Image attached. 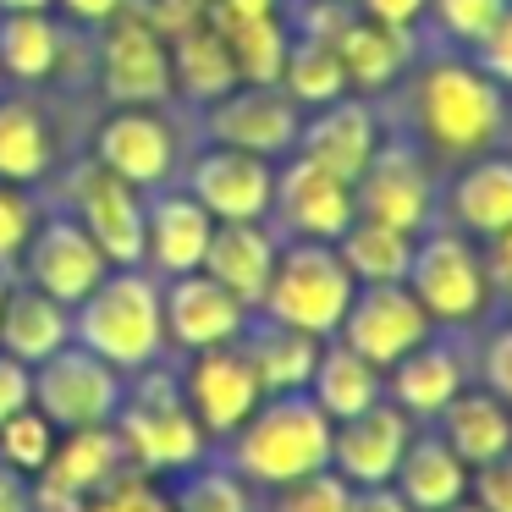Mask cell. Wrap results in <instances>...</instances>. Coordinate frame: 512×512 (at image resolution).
Masks as SVG:
<instances>
[{"mask_svg": "<svg viewBox=\"0 0 512 512\" xmlns=\"http://www.w3.org/2000/svg\"><path fill=\"white\" fill-rule=\"evenodd\" d=\"M380 116L369 111V100L358 94H342V100L320 105V111H303V127H298V149L292 155L325 166L331 177L353 182L358 171L369 166V155L380 149Z\"/></svg>", "mask_w": 512, "mask_h": 512, "instance_id": "22", "label": "cell"}, {"mask_svg": "<svg viewBox=\"0 0 512 512\" xmlns=\"http://www.w3.org/2000/svg\"><path fill=\"white\" fill-rule=\"evenodd\" d=\"M28 402H34V369L0 353V419H12L17 408H28Z\"/></svg>", "mask_w": 512, "mask_h": 512, "instance_id": "49", "label": "cell"}, {"mask_svg": "<svg viewBox=\"0 0 512 512\" xmlns=\"http://www.w3.org/2000/svg\"><path fill=\"white\" fill-rule=\"evenodd\" d=\"M336 254H342L347 276H353L358 287H386V281H408L413 237L397 232V226H380V221L353 215V226L336 237Z\"/></svg>", "mask_w": 512, "mask_h": 512, "instance_id": "35", "label": "cell"}, {"mask_svg": "<svg viewBox=\"0 0 512 512\" xmlns=\"http://www.w3.org/2000/svg\"><path fill=\"white\" fill-rule=\"evenodd\" d=\"M215 237V215L188 188H155L144 193V270L160 281L204 270V248Z\"/></svg>", "mask_w": 512, "mask_h": 512, "instance_id": "20", "label": "cell"}, {"mask_svg": "<svg viewBox=\"0 0 512 512\" xmlns=\"http://www.w3.org/2000/svg\"><path fill=\"white\" fill-rule=\"evenodd\" d=\"M105 254L94 248V237L78 226V215H56V221H39L34 237L23 248V281L39 292H50L56 303L78 309L105 276Z\"/></svg>", "mask_w": 512, "mask_h": 512, "instance_id": "18", "label": "cell"}, {"mask_svg": "<svg viewBox=\"0 0 512 512\" xmlns=\"http://www.w3.org/2000/svg\"><path fill=\"white\" fill-rule=\"evenodd\" d=\"M276 89L287 94L298 111H320V105H331V100H342V94H353V89H347V72H342V56H336V45H331V39H314V34H292Z\"/></svg>", "mask_w": 512, "mask_h": 512, "instance_id": "37", "label": "cell"}, {"mask_svg": "<svg viewBox=\"0 0 512 512\" xmlns=\"http://www.w3.org/2000/svg\"><path fill=\"white\" fill-rule=\"evenodd\" d=\"M276 248H281V232L265 221H215V237L204 248V270L226 292H237L248 309H259L265 281L276 270Z\"/></svg>", "mask_w": 512, "mask_h": 512, "instance_id": "26", "label": "cell"}, {"mask_svg": "<svg viewBox=\"0 0 512 512\" xmlns=\"http://www.w3.org/2000/svg\"><path fill=\"white\" fill-rule=\"evenodd\" d=\"M468 479H474V468H468L441 435L413 430L391 485L402 490V501H408L413 512H446V507H457V501H468Z\"/></svg>", "mask_w": 512, "mask_h": 512, "instance_id": "29", "label": "cell"}, {"mask_svg": "<svg viewBox=\"0 0 512 512\" xmlns=\"http://www.w3.org/2000/svg\"><path fill=\"white\" fill-rule=\"evenodd\" d=\"M210 17V12H204ZM221 28L226 50H232V67L237 83H276L281 78V61H287L292 45V23L281 12H259V17H210Z\"/></svg>", "mask_w": 512, "mask_h": 512, "instance_id": "34", "label": "cell"}, {"mask_svg": "<svg viewBox=\"0 0 512 512\" xmlns=\"http://www.w3.org/2000/svg\"><path fill=\"white\" fill-rule=\"evenodd\" d=\"M474 61L485 78H496L501 89H512V0L501 6V17L485 28V39L474 45Z\"/></svg>", "mask_w": 512, "mask_h": 512, "instance_id": "44", "label": "cell"}, {"mask_svg": "<svg viewBox=\"0 0 512 512\" xmlns=\"http://www.w3.org/2000/svg\"><path fill=\"white\" fill-rule=\"evenodd\" d=\"M72 210L105 254V265H144V193L138 188L89 160L72 171Z\"/></svg>", "mask_w": 512, "mask_h": 512, "instance_id": "17", "label": "cell"}, {"mask_svg": "<svg viewBox=\"0 0 512 512\" xmlns=\"http://www.w3.org/2000/svg\"><path fill=\"white\" fill-rule=\"evenodd\" d=\"M479 265H485L490 292L512 298V226H501V232L479 237Z\"/></svg>", "mask_w": 512, "mask_h": 512, "instance_id": "48", "label": "cell"}, {"mask_svg": "<svg viewBox=\"0 0 512 512\" xmlns=\"http://www.w3.org/2000/svg\"><path fill=\"white\" fill-rule=\"evenodd\" d=\"M78 512H171V496L138 468H122L105 490H94Z\"/></svg>", "mask_w": 512, "mask_h": 512, "instance_id": "41", "label": "cell"}, {"mask_svg": "<svg viewBox=\"0 0 512 512\" xmlns=\"http://www.w3.org/2000/svg\"><path fill=\"white\" fill-rule=\"evenodd\" d=\"M34 226H39V210L28 199V188L0 182V270H12V259H23Z\"/></svg>", "mask_w": 512, "mask_h": 512, "instance_id": "43", "label": "cell"}, {"mask_svg": "<svg viewBox=\"0 0 512 512\" xmlns=\"http://www.w3.org/2000/svg\"><path fill=\"white\" fill-rule=\"evenodd\" d=\"M188 193L215 215V221H270V199H276V160L248 155V149L210 144L188 166Z\"/></svg>", "mask_w": 512, "mask_h": 512, "instance_id": "19", "label": "cell"}, {"mask_svg": "<svg viewBox=\"0 0 512 512\" xmlns=\"http://www.w3.org/2000/svg\"><path fill=\"white\" fill-rule=\"evenodd\" d=\"M210 17H259V12H281V0H204Z\"/></svg>", "mask_w": 512, "mask_h": 512, "instance_id": "54", "label": "cell"}, {"mask_svg": "<svg viewBox=\"0 0 512 512\" xmlns=\"http://www.w3.org/2000/svg\"><path fill=\"white\" fill-rule=\"evenodd\" d=\"M6 281H12V270H0V298H6Z\"/></svg>", "mask_w": 512, "mask_h": 512, "instance_id": "57", "label": "cell"}, {"mask_svg": "<svg viewBox=\"0 0 512 512\" xmlns=\"http://www.w3.org/2000/svg\"><path fill=\"white\" fill-rule=\"evenodd\" d=\"M0 512H39L34 479L17 474V468H6V463H0Z\"/></svg>", "mask_w": 512, "mask_h": 512, "instance_id": "51", "label": "cell"}, {"mask_svg": "<svg viewBox=\"0 0 512 512\" xmlns=\"http://www.w3.org/2000/svg\"><path fill=\"white\" fill-rule=\"evenodd\" d=\"M347 507H353V485L336 468H314L303 479H287L265 501V512H347Z\"/></svg>", "mask_w": 512, "mask_h": 512, "instance_id": "40", "label": "cell"}, {"mask_svg": "<svg viewBox=\"0 0 512 512\" xmlns=\"http://www.w3.org/2000/svg\"><path fill=\"white\" fill-rule=\"evenodd\" d=\"M160 309H166V347H182V353L232 347L254 325V309L237 292H226L210 270L160 281Z\"/></svg>", "mask_w": 512, "mask_h": 512, "instance_id": "13", "label": "cell"}, {"mask_svg": "<svg viewBox=\"0 0 512 512\" xmlns=\"http://www.w3.org/2000/svg\"><path fill=\"white\" fill-rule=\"evenodd\" d=\"M116 441L127 452V468L160 479V474H182V468L210 457V435L193 419V408L182 402V380L177 369L149 364L138 375H127V397L116 408Z\"/></svg>", "mask_w": 512, "mask_h": 512, "instance_id": "4", "label": "cell"}, {"mask_svg": "<svg viewBox=\"0 0 512 512\" xmlns=\"http://www.w3.org/2000/svg\"><path fill=\"white\" fill-rule=\"evenodd\" d=\"M353 17V0H303L298 17H292V34H314V39H336Z\"/></svg>", "mask_w": 512, "mask_h": 512, "instance_id": "47", "label": "cell"}, {"mask_svg": "<svg viewBox=\"0 0 512 512\" xmlns=\"http://www.w3.org/2000/svg\"><path fill=\"white\" fill-rule=\"evenodd\" d=\"M441 204H446V226L474 237V243L512 226V155L507 149H485L474 160H457V177Z\"/></svg>", "mask_w": 512, "mask_h": 512, "instance_id": "23", "label": "cell"}, {"mask_svg": "<svg viewBox=\"0 0 512 512\" xmlns=\"http://www.w3.org/2000/svg\"><path fill=\"white\" fill-rule=\"evenodd\" d=\"M127 468V452L116 441V424H83V430H61L50 463L34 479L39 512H78L94 490H105Z\"/></svg>", "mask_w": 512, "mask_h": 512, "instance_id": "15", "label": "cell"}, {"mask_svg": "<svg viewBox=\"0 0 512 512\" xmlns=\"http://www.w3.org/2000/svg\"><path fill=\"white\" fill-rule=\"evenodd\" d=\"M331 45L342 56V72H347V89L353 94H386L413 67V28H386L358 12L347 17V28Z\"/></svg>", "mask_w": 512, "mask_h": 512, "instance_id": "28", "label": "cell"}, {"mask_svg": "<svg viewBox=\"0 0 512 512\" xmlns=\"http://www.w3.org/2000/svg\"><path fill=\"white\" fill-rule=\"evenodd\" d=\"M67 342H72V309L67 303H56L50 292L28 287V281H6V298H0V353L28 364V369H39Z\"/></svg>", "mask_w": 512, "mask_h": 512, "instance_id": "25", "label": "cell"}, {"mask_svg": "<svg viewBox=\"0 0 512 512\" xmlns=\"http://www.w3.org/2000/svg\"><path fill=\"white\" fill-rule=\"evenodd\" d=\"M56 166L50 122L28 94H0V182L12 188H39Z\"/></svg>", "mask_w": 512, "mask_h": 512, "instance_id": "32", "label": "cell"}, {"mask_svg": "<svg viewBox=\"0 0 512 512\" xmlns=\"http://www.w3.org/2000/svg\"><path fill=\"white\" fill-rule=\"evenodd\" d=\"M56 0H0V12H50Z\"/></svg>", "mask_w": 512, "mask_h": 512, "instance_id": "55", "label": "cell"}, {"mask_svg": "<svg viewBox=\"0 0 512 512\" xmlns=\"http://www.w3.org/2000/svg\"><path fill=\"white\" fill-rule=\"evenodd\" d=\"M100 89L111 94V105H166V100H177L166 34L149 28L133 6H127L122 17H111L105 34H100Z\"/></svg>", "mask_w": 512, "mask_h": 512, "instance_id": "10", "label": "cell"}, {"mask_svg": "<svg viewBox=\"0 0 512 512\" xmlns=\"http://www.w3.org/2000/svg\"><path fill=\"white\" fill-rule=\"evenodd\" d=\"M56 441H61V430L34 408V402L17 408L12 419H0V463L17 468V474H28V479H39V468L50 463Z\"/></svg>", "mask_w": 512, "mask_h": 512, "instance_id": "39", "label": "cell"}, {"mask_svg": "<svg viewBox=\"0 0 512 512\" xmlns=\"http://www.w3.org/2000/svg\"><path fill=\"white\" fill-rule=\"evenodd\" d=\"M94 166L122 177L127 188L155 193L177 171V133L160 116V105H116L94 127Z\"/></svg>", "mask_w": 512, "mask_h": 512, "instance_id": "9", "label": "cell"}, {"mask_svg": "<svg viewBox=\"0 0 512 512\" xmlns=\"http://www.w3.org/2000/svg\"><path fill=\"white\" fill-rule=\"evenodd\" d=\"M501 6H507V0H430L424 17H430L452 45H479L485 28L501 17Z\"/></svg>", "mask_w": 512, "mask_h": 512, "instance_id": "42", "label": "cell"}, {"mask_svg": "<svg viewBox=\"0 0 512 512\" xmlns=\"http://www.w3.org/2000/svg\"><path fill=\"white\" fill-rule=\"evenodd\" d=\"M61 12L72 17V23H89V28H105L111 17H122L133 0H56Z\"/></svg>", "mask_w": 512, "mask_h": 512, "instance_id": "52", "label": "cell"}, {"mask_svg": "<svg viewBox=\"0 0 512 512\" xmlns=\"http://www.w3.org/2000/svg\"><path fill=\"white\" fill-rule=\"evenodd\" d=\"M347 512H413V507L402 501L397 485H353V507Z\"/></svg>", "mask_w": 512, "mask_h": 512, "instance_id": "53", "label": "cell"}, {"mask_svg": "<svg viewBox=\"0 0 512 512\" xmlns=\"http://www.w3.org/2000/svg\"><path fill=\"white\" fill-rule=\"evenodd\" d=\"M177 380H182V402L193 408V419L204 424L210 441H226V435H232L237 424L265 402V391H259V375H254V364H248L243 342L188 353V364H182Z\"/></svg>", "mask_w": 512, "mask_h": 512, "instance_id": "14", "label": "cell"}, {"mask_svg": "<svg viewBox=\"0 0 512 512\" xmlns=\"http://www.w3.org/2000/svg\"><path fill=\"white\" fill-rule=\"evenodd\" d=\"M309 402L325 413L331 424L353 419V413L375 408L380 397H386V375H380L369 358H358L347 342H320V358H314V375H309Z\"/></svg>", "mask_w": 512, "mask_h": 512, "instance_id": "31", "label": "cell"}, {"mask_svg": "<svg viewBox=\"0 0 512 512\" xmlns=\"http://www.w3.org/2000/svg\"><path fill=\"white\" fill-rule=\"evenodd\" d=\"M424 6H430V0H353L358 17L386 23V28H419L424 23Z\"/></svg>", "mask_w": 512, "mask_h": 512, "instance_id": "50", "label": "cell"}, {"mask_svg": "<svg viewBox=\"0 0 512 512\" xmlns=\"http://www.w3.org/2000/svg\"><path fill=\"white\" fill-rule=\"evenodd\" d=\"M127 397V375L111 369L83 342H67L34 369V408L56 430H83V424H111Z\"/></svg>", "mask_w": 512, "mask_h": 512, "instance_id": "8", "label": "cell"}, {"mask_svg": "<svg viewBox=\"0 0 512 512\" xmlns=\"http://www.w3.org/2000/svg\"><path fill=\"white\" fill-rule=\"evenodd\" d=\"M435 325L419 309V298L408 292V281H386V287H358L347 303L342 325H336V342H347L358 358L386 375L402 353H413L419 342H430Z\"/></svg>", "mask_w": 512, "mask_h": 512, "instance_id": "11", "label": "cell"}, {"mask_svg": "<svg viewBox=\"0 0 512 512\" xmlns=\"http://www.w3.org/2000/svg\"><path fill=\"white\" fill-rule=\"evenodd\" d=\"M243 353L259 375V391L265 397H287V391H303L314 375V358H320V342L303 331H287V325H248L243 331Z\"/></svg>", "mask_w": 512, "mask_h": 512, "instance_id": "33", "label": "cell"}, {"mask_svg": "<svg viewBox=\"0 0 512 512\" xmlns=\"http://www.w3.org/2000/svg\"><path fill=\"white\" fill-rule=\"evenodd\" d=\"M61 67V28L50 12H0V78L45 83Z\"/></svg>", "mask_w": 512, "mask_h": 512, "instance_id": "36", "label": "cell"}, {"mask_svg": "<svg viewBox=\"0 0 512 512\" xmlns=\"http://www.w3.org/2000/svg\"><path fill=\"white\" fill-rule=\"evenodd\" d=\"M408 292L430 325H479L490 309V281L479 265L474 237L452 232V226H430L413 237V265H408Z\"/></svg>", "mask_w": 512, "mask_h": 512, "instance_id": "6", "label": "cell"}, {"mask_svg": "<svg viewBox=\"0 0 512 512\" xmlns=\"http://www.w3.org/2000/svg\"><path fill=\"white\" fill-rule=\"evenodd\" d=\"M72 342L100 353L111 369H138L166 358V309H160V276L144 265H111L100 287L72 309Z\"/></svg>", "mask_w": 512, "mask_h": 512, "instance_id": "2", "label": "cell"}, {"mask_svg": "<svg viewBox=\"0 0 512 512\" xmlns=\"http://www.w3.org/2000/svg\"><path fill=\"white\" fill-rule=\"evenodd\" d=\"M298 127H303V111L276 83H237L232 94L204 105L210 144L248 149V155H265V160H287L298 149Z\"/></svg>", "mask_w": 512, "mask_h": 512, "instance_id": "12", "label": "cell"}, {"mask_svg": "<svg viewBox=\"0 0 512 512\" xmlns=\"http://www.w3.org/2000/svg\"><path fill=\"white\" fill-rule=\"evenodd\" d=\"M479 386L496 391L501 402L512 408V325L485 336V353H479Z\"/></svg>", "mask_w": 512, "mask_h": 512, "instance_id": "45", "label": "cell"}, {"mask_svg": "<svg viewBox=\"0 0 512 512\" xmlns=\"http://www.w3.org/2000/svg\"><path fill=\"white\" fill-rule=\"evenodd\" d=\"M331 430L336 424L309 402V391L265 397L226 435V463L254 490H276L287 479L314 474V468H331Z\"/></svg>", "mask_w": 512, "mask_h": 512, "instance_id": "3", "label": "cell"}, {"mask_svg": "<svg viewBox=\"0 0 512 512\" xmlns=\"http://www.w3.org/2000/svg\"><path fill=\"white\" fill-rule=\"evenodd\" d=\"M171 512H259L254 501V485H248L243 474H237L232 463H193L182 468V474H171Z\"/></svg>", "mask_w": 512, "mask_h": 512, "instance_id": "38", "label": "cell"}, {"mask_svg": "<svg viewBox=\"0 0 512 512\" xmlns=\"http://www.w3.org/2000/svg\"><path fill=\"white\" fill-rule=\"evenodd\" d=\"M463 386H468V358L452 342H435V336L386 369V402H397L413 424H430Z\"/></svg>", "mask_w": 512, "mask_h": 512, "instance_id": "24", "label": "cell"}, {"mask_svg": "<svg viewBox=\"0 0 512 512\" xmlns=\"http://www.w3.org/2000/svg\"><path fill=\"white\" fill-rule=\"evenodd\" d=\"M413 122L424 144L446 160H474L507 133V89L479 72V61L435 56L413 72Z\"/></svg>", "mask_w": 512, "mask_h": 512, "instance_id": "1", "label": "cell"}, {"mask_svg": "<svg viewBox=\"0 0 512 512\" xmlns=\"http://www.w3.org/2000/svg\"><path fill=\"white\" fill-rule=\"evenodd\" d=\"M468 496H474L485 512H512V452H501L496 463L474 468V479H468Z\"/></svg>", "mask_w": 512, "mask_h": 512, "instance_id": "46", "label": "cell"}, {"mask_svg": "<svg viewBox=\"0 0 512 512\" xmlns=\"http://www.w3.org/2000/svg\"><path fill=\"white\" fill-rule=\"evenodd\" d=\"M358 281L347 276L336 243H303V237H287L276 248V270L265 281V298H259V320L287 325V331H303L314 342H331L336 325H342L347 303H353Z\"/></svg>", "mask_w": 512, "mask_h": 512, "instance_id": "5", "label": "cell"}, {"mask_svg": "<svg viewBox=\"0 0 512 512\" xmlns=\"http://www.w3.org/2000/svg\"><path fill=\"white\" fill-rule=\"evenodd\" d=\"M430 430L441 435L468 468H485V463H496L501 452H512V408L485 386H463L430 419Z\"/></svg>", "mask_w": 512, "mask_h": 512, "instance_id": "27", "label": "cell"}, {"mask_svg": "<svg viewBox=\"0 0 512 512\" xmlns=\"http://www.w3.org/2000/svg\"><path fill=\"white\" fill-rule=\"evenodd\" d=\"M0 83H6V78H0Z\"/></svg>", "mask_w": 512, "mask_h": 512, "instance_id": "58", "label": "cell"}, {"mask_svg": "<svg viewBox=\"0 0 512 512\" xmlns=\"http://www.w3.org/2000/svg\"><path fill=\"white\" fill-rule=\"evenodd\" d=\"M353 210L364 221L397 226L408 237L430 232L435 210H441V193H435V177H430L419 149L402 144V138H380L369 166L353 177Z\"/></svg>", "mask_w": 512, "mask_h": 512, "instance_id": "7", "label": "cell"}, {"mask_svg": "<svg viewBox=\"0 0 512 512\" xmlns=\"http://www.w3.org/2000/svg\"><path fill=\"white\" fill-rule=\"evenodd\" d=\"M413 430H419V424H413L397 402L380 397L375 408L353 413V419H342L331 430V468L347 485H391Z\"/></svg>", "mask_w": 512, "mask_h": 512, "instance_id": "21", "label": "cell"}, {"mask_svg": "<svg viewBox=\"0 0 512 512\" xmlns=\"http://www.w3.org/2000/svg\"><path fill=\"white\" fill-rule=\"evenodd\" d=\"M446 512H485V507H479V501L468 496V501H457V507H446Z\"/></svg>", "mask_w": 512, "mask_h": 512, "instance_id": "56", "label": "cell"}, {"mask_svg": "<svg viewBox=\"0 0 512 512\" xmlns=\"http://www.w3.org/2000/svg\"><path fill=\"white\" fill-rule=\"evenodd\" d=\"M270 215L281 221L287 237H303V243H336V237L353 226V182L331 177L325 166L303 155H287L276 166V199H270Z\"/></svg>", "mask_w": 512, "mask_h": 512, "instance_id": "16", "label": "cell"}, {"mask_svg": "<svg viewBox=\"0 0 512 512\" xmlns=\"http://www.w3.org/2000/svg\"><path fill=\"white\" fill-rule=\"evenodd\" d=\"M171 45V89L193 105H215L221 94L237 89V67H232V50H226L221 28L210 17H193L188 28L166 39Z\"/></svg>", "mask_w": 512, "mask_h": 512, "instance_id": "30", "label": "cell"}]
</instances>
